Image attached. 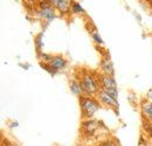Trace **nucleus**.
Returning a JSON list of instances; mask_svg holds the SVG:
<instances>
[{
    "label": "nucleus",
    "instance_id": "nucleus-15",
    "mask_svg": "<svg viewBox=\"0 0 152 146\" xmlns=\"http://www.w3.org/2000/svg\"><path fill=\"white\" fill-rule=\"evenodd\" d=\"M41 36H42V34H40L38 37H37V43H38V48H40L41 46H42V43H41Z\"/></svg>",
    "mask_w": 152,
    "mask_h": 146
},
{
    "label": "nucleus",
    "instance_id": "nucleus-1",
    "mask_svg": "<svg viewBox=\"0 0 152 146\" xmlns=\"http://www.w3.org/2000/svg\"><path fill=\"white\" fill-rule=\"evenodd\" d=\"M81 109H82L83 113L87 117H91L96 111L98 110V104L96 103L94 99H91V98L83 97L81 99Z\"/></svg>",
    "mask_w": 152,
    "mask_h": 146
},
{
    "label": "nucleus",
    "instance_id": "nucleus-13",
    "mask_svg": "<svg viewBox=\"0 0 152 146\" xmlns=\"http://www.w3.org/2000/svg\"><path fill=\"white\" fill-rule=\"evenodd\" d=\"M73 12H74V13L83 12V8L80 6V4H78V2H73Z\"/></svg>",
    "mask_w": 152,
    "mask_h": 146
},
{
    "label": "nucleus",
    "instance_id": "nucleus-2",
    "mask_svg": "<svg viewBox=\"0 0 152 146\" xmlns=\"http://www.w3.org/2000/svg\"><path fill=\"white\" fill-rule=\"evenodd\" d=\"M81 87H82V90L87 93H94L98 90L97 88V84H96L95 80L89 76V75H86L82 80V83H81Z\"/></svg>",
    "mask_w": 152,
    "mask_h": 146
},
{
    "label": "nucleus",
    "instance_id": "nucleus-7",
    "mask_svg": "<svg viewBox=\"0 0 152 146\" xmlns=\"http://www.w3.org/2000/svg\"><path fill=\"white\" fill-rule=\"evenodd\" d=\"M41 15L43 17V18H46L48 21H52L53 19L55 18V14H54V11L52 9V7L49 6V7H46V8H42V11H41Z\"/></svg>",
    "mask_w": 152,
    "mask_h": 146
},
{
    "label": "nucleus",
    "instance_id": "nucleus-8",
    "mask_svg": "<svg viewBox=\"0 0 152 146\" xmlns=\"http://www.w3.org/2000/svg\"><path fill=\"white\" fill-rule=\"evenodd\" d=\"M102 68L104 69V72L108 74L109 76H113V74H114V68H113V63H111L109 60H107V61H104V62L102 63Z\"/></svg>",
    "mask_w": 152,
    "mask_h": 146
},
{
    "label": "nucleus",
    "instance_id": "nucleus-3",
    "mask_svg": "<svg viewBox=\"0 0 152 146\" xmlns=\"http://www.w3.org/2000/svg\"><path fill=\"white\" fill-rule=\"evenodd\" d=\"M99 97H101V101H102L103 103H105V104H108V105H110V107H114V108H118L117 99L114 98V97H111L110 95H108L107 92L101 91Z\"/></svg>",
    "mask_w": 152,
    "mask_h": 146
},
{
    "label": "nucleus",
    "instance_id": "nucleus-11",
    "mask_svg": "<svg viewBox=\"0 0 152 146\" xmlns=\"http://www.w3.org/2000/svg\"><path fill=\"white\" fill-rule=\"evenodd\" d=\"M70 88H72L73 93H75V95H80L81 92L83 91V90H82L81 84H78L77 82H73V83H72V85H70Z\"/></svg>",
    "mask_w": 152,
    "mask_h": 146
},
{
    "label": "nucleus",
    "instance_id": "nucleus-12",
    "mask_svg": "<svg viewBox=\"0 0 152 146\" xmlns=\"http://www.w3.org/2000/svg\"><path fill=\"white\" fill-rule=\"evenodd\" d=\"M41 67L45 69V70H47L48 73H50L52 75H54V74L56 73L57 70L52 66V64H43V63H41Z\"/></svg>",
    "mask_w": 152,
    "mask_h": 146
},
{
    "label": "nucleus",
    "instance_id": "nucleus-10",
    "mask_svg": "<svg viewBox=\"0 0 152 146\" xmlns=\"http://www.w3.org/2000/svg\"><path fill=\"white\" fill-rule=\"evenodd\" d=\"M143 113H144L145 117L152 118V103L144 104V107H143Z\"/></svg>",
    "mask_w": 152,
    "mask_h": 146
},
{
    "label": "nucleus",
    "instance_id": "nucleus-4",
    "mask_svg": "<svg viewBox=\"0 0 152 146\" xmlns=\"http://www.w3.org/2000/svg\"><path fill=\"white\" fill-rule=\"evenodd\" d=\"M55 6H56L57 8H58V11L61 12V13H67L68 12V9H69V7H70V1H68V0H55V1H52Z\"/></svg>",
    "mask_w": 152,
    "mask_h": 146
},
{
    "label": "nucleus",
    "instance_id": "nucleus-16",
    "mask_svg": "<svg viewBox=\"0 0 152 146\" xmlns=\"http://www.w3.org/2000/svg\"><path fill=\"white\" fill-rule=\"evenodd\" d=\"M103 146H117V145L114 144V143H111V142H108V143H104Z\"/></svg>",
    "mask_w": 152,
    "mask_h": 146
},
{
    "label": "nucleus",
    "instance_id": "nucleus-5",
    "mask_svg": "<svg viewBox=\"0 0 152 146\" xmlns=\"http://www.w3.org/2000/svg\"><path fill=\"white\" fill-rule=\"evenodd\" d=\"M103 88L104 89H117V85H116V82H115L114 77L113 76H103Z\"/></svg>",
    "mask_w": 152,
    "mask_h": 146
},
{
    "label": "nucleus",
    "instance_id": "nucleus-14",
    "mask_svg": "<svg viewBox=\"0 0 152 146\" xmlns=\"http://www.w3.org/2000/svg\"><path fill=\"white\" fill-rule=\"evenodd\" d=\"M93 37H94V40H95L97 43H101V45L103 43V40L98 36V34H96V33H95V34H93Z\"/></svg>",
    "mask_w": 152,
    "mask_h": 146
},
{
    "label": "nucleus",
    "instance_id": "nucleus-6",
    "mask_svg": "<svg viewBox=\"0 0 152 146\" xmlns=\"http://www.w3.org/2000/svg\"><path fill=\"white\" fill-rule=\"evenodd\" d=\"M50 64L56 69V70H60V69H63L64 66H66V60L61 56H56L54 58L50 60Z\"/></svg>",
    "mask_w": 152,
    "mask_h": 146
},
{
    "label": "nucleus",
    "instance_id": "nucleus-9",
    "mask_svg": "<svg viewBox=\"0 0 152 146\" xmlns=\"http://www.w3.org/2000/svg\"><path fill=\"white\" fill-rule=\"evenodd\" d=\"M97 123L94 122V120H90V122H87V123H84L83 124V128L84 130L88 132V133H90V132H93L96 128H97V125H96Z\"/></svg>",
    "mask_w": 152,
    "mask_h": 146
}]
</instances>
